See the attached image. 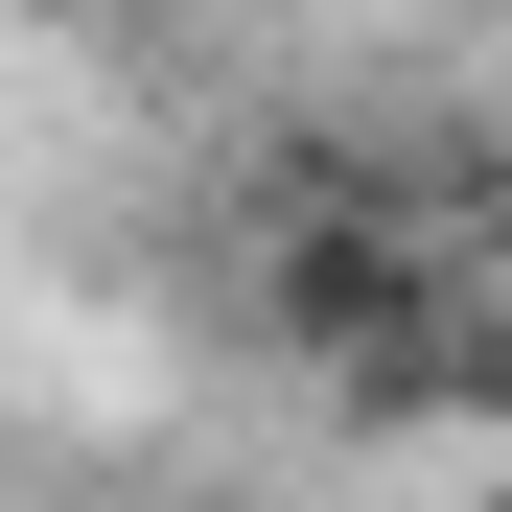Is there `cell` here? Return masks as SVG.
Here are the masks:
<instances>
[{
  "instance_id": "obj_2",
  "label": "cell",
  "mask_w": 512,
  "mask_h": 512,
  "mask_svg": "<svg viewBox=\"0 0 512 512\" xmlns=\"http://www.w3.org/2000/svg\"><path fill=\"white\" fill-rule=\"evenodd\" d=\"M489 512H512V489H489Z\"/></svg>"
},
{
  "instance_id": "obj_1",
  "label": "cell",
  "mask_w": 512,
  "mask_h": 512,
  "mask_svg": "<svg viewBox=\"0 0 512 512\" xmlns=\"http://www.w3.org/2000/svg\"><path fill=\"white\" fill-rule=\"evenodd\" d=\"M489 373H512V233H489Z\"/></svg>"
}]
</instances>
